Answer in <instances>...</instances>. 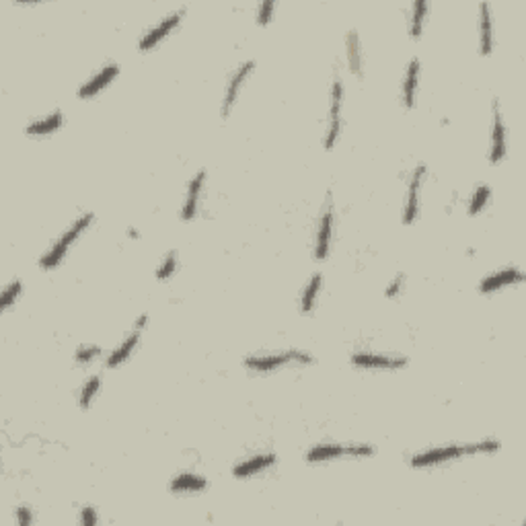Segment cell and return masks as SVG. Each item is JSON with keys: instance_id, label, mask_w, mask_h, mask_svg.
<instances>
[{"instance_id": "1", "label": "cell", "mask_w": 526, "mask_h": 526, "mask_svg": "<svg viewBox=\"0 0 526 526\" xmlns=\"http://www.w3.org/2000/svg\"><path fill=\"white\" fill-rule=\"evenodd\" d=\"M500 450L498 440H483V442H471V444H450L444 448H432L425 450L422 454H415L411 459V466L424 469V466H434L440 463H448L454 459H461L466 454H477V452H496Z\"/></svg>"}, {"instance_id": "2", "label": "cell", "mask_w": 526, "mask_h": 526, "mask_svg": "<svg viewBox=\"0 0 526 526\" xmlns=\"http://www.w3.org/2000/svg\"><path fill=\"white\" fill-rule=\"evenodd\" d=\"M93 218H95L93 212H84L81 218H77L74 224H72V226L62 235L60 239L54 243V247H50V251L41 257L40 259L41 269H54V267H58L62 259H64V255L68 253V249L72 247V243H74L82 233L91 226Z\"/></svg>"}, {"instance_id": "3", "label": "cell", "mask_w": 526, "mask_h": 526, "mask_svg": "<svg viewBox=\"0 0 526 526\" xmlns=\"http://www.w3.org/2000/svg\"><path fill=\"white\" fill-rule=\"evenodd\" d=\"M290 364L310 366L315 364V358L308 352H303V349H286V352H280V354L245 358V368H249L253 372H272V370H278V368Z\"/></svg>"}, {"instance_id": "4", "label": "cell", "mask_w": 526, "mask_h": 526, "mask_svg": "<svg viewBox=\"0 0 526 526\" xmlns=\"http://www.w3.org/2000/svg\"><path fill=\"white\" fill-rule=\"evenodd\" d=\"M342 105H344V84L340 81V77L333 81L331 86V105H329V118H327V132H325L323 146L325 150H333L335 142L342 134Z\"/></svg>"}, {"instance_id": "5", "label": "cell", "mask_w": 526, "mask_h": 526, "mask_svg": "<svg viewBox=\"0 0 526 526\" xmlns=\"http://www.w3.org/2000/svg\"><path fill=\"white\" fill-rule=\"evenodd\" d=\"M374 448L370 444H321L306 452V463H323L340 457H372Z\"/></svg>"}, {"instance_id": "6", "label": "cell", "mask_w": 526, "mask_h": 526, "mask_svg": "<svg viewBox=\"0 0 526 526\" xmlns=\"http://www.w3.org/2000/svg\"><path fill=\"white\" fill-rule=\"evenodd\" d=\"M493 109V118H491V142H489V162L498 164L506 159L508 142H506V123H504V116L500 111V101L493 99L491 103Z\"/></svg>"}, {"instance_id": "7", "label": "cell", "mask_w": 526, "mask_h": 526, "mask_svg": "<svg viewBox=\"0 0 526 526\" xmlns=\"http://www.w3.org/2000/svg\"><path fill=\"white\" fill-rule=\"evenodd\" d=\"M425 175H427V167L425 164H418L409 177V185H407V200H405L403 208V224L415 223L418 214H420V191H422V185H424Z\"/></svg>"}, {"instance_id": "8", "label": "cell", "mask_w": 526, "mask_h": 526, "mask_svg": "<svg viewBox=\"0 0 526 526\" xmlns=\"http://www.w3.org/2000/svg\"><path fill=\"white\" fill-rule=\"evenodd\" d=\"M253 70H255V62L253 60L243 62V64L235 70V74L228 79V84H226V91H224L223 99V118H228V116H230L235 103L239 99V93H241L243 84L247 82V79L251 77Z\"/></svg>"}, {"instance_id": "9", "label": "cell", "mask_w": 526, "mask_h": 526, "mask_svg": "<svg viewBox=\"0 0 526 526\" xmlns=\"http://www.w3.org/2000/svg\"><path fill=\"white\" fill-rule=\"evenodd\" d=\"M407 358L403 356H385V354H370V352H358L352 356V364L358 368H370V370H401L407 366Z\"/></svg>"}, {"instance_id": "10", "label": "cell", "mask_w": 526, "mask_h": 526, "mask_svg": "<svg viewBox=\"0 0 526 526\" xmlns=\"http://www.w3.org/2000/svg\"><path fill=\"white\" fill-rule=\"evenodd\" d=\"M183 15H185V11H183V9L181 11H175V13H171L169 17H164V19H162L157 27H152L150 31H146V33H144V38L140 40V45H138V47H140V52H148V50H152L159 41L164 40V38H167V35H169V33H171V31H173L179 23H181Z\"/></svg>"}, {"instance_id": "11", "label": "cell", "mask_w": 526, "mask_h": 526, "mask_svg": "<svg viewBox=\"0 0 526 526\" xmlns=\"http://www.w3.org/2000/svg\"><path fill=\"white\" fill-rule=\"evenodd\" d=\"M331 237H333V206L327 202L321 220H319V230H317V245H315V257L317 259H327L329 249H331Z\"/></svg>"}, {"instance_id": "12", "label": "cell", "mask_w": 526, "mask_h": 526, "mask_svg": "<svg viewBox=\"0 0 526 526\" xmlns=\"http://www.w3.org/2000/svg\"><path fill=\"white\" fill-rule=\"evenodd\" d=\"M120 74V64H107V66H103L101 70L93 77V79H89V81L82 84L81 89H79V97L81 99H91V97H95L99 91H103L109 82L113 81L116 77Z\"/></svg>"}, {"instance_id": "13", "label": "cell", "mask_w": 526, "mask_h": 526, "mask_svg": "<svg viewBox=\"0 0 526 526\" xmlns=\"http://www.w3.org/2000/svg\"><path fill=\"white\" fill-rule=\"evenodd\" d=\"M522 280H525V274H522L518 267H506V269H502V272H498V274L487 276L486 280H481L479 290H481L483 294H491V292H496V290H500V288L520 284Z\"/></svg>"}, {"instance_id": "14", "label": "cell", "mask_w": 526, "mask_h": 526, "mask_svg": "<svg viewBox=\"0 0 526 526\" xmlns=\"http://www.w3.org/2000/svg\"><path fill=\"white\" fill-rule=\"evenodd\" d=\"M203 181H206V171H200L191 177L189 181V187H187V198H185V203H183L181 210V220L189 223L196 218L198 214V203H200V196H202V187Z\"/></svg>"}, {"instance_id": "15", "label": "cell", "mask_w": 526, "mask_h": 526, "mask_svg": "<svg viewBox=\"0 0 526 526\" xmlns=\"http://www.w3.org/2000/svg\"><path fill=\"white\" fill-rule=\"evenodd\" d=\"M278 457L274 452H263V454H255L251 459H247L243 463L233 469V475L239 477V479H245V477H253L257 473H262L265 469H269L272 465H276Z\"/></svg>"}, {"instance_id": "16", "label": "cell", "mask_w": 526, "mask_h": 526, "mask_svg": "<svg viewBox=\"0 0 526 526\" xmlns=\"http://www.w3.org/2000/svg\"><path fill=\"white\" fill-rule=\"evenodd\" d=\"M345 56H347V64L354 77L362 79L364 74V60H362V43L358 38V31H349L345 35Z\"/></svg>"}, {"instance_id": "17", "label": "cell", "mask_w": 526, "mask_h": 526, "mask_svg": "<svg viewBox=\"0 0 526 526\" xmlns=\"http://www.w3.org/2000/svg\"><path fill=\"white\" fill-rule=\"evenodd\" d=\"M418 84H420V60L413 58L407 64V72H405L403 79V105L407 109H411L415 105Z\"/></svg>"}, {"instance_id": "18", "label": "cell", "mask_w": 526, "mask_h": 526, "mask_svg": "<svg viewBox=\"0 0 526 526\" xmlns=\"http://www.w3.org/2000/svg\"><path fill=\"white\" fill-rule=\"evenodd\" d=\"M140 329H134L125 340H123L122 344L118 345L111 354H109V358H107V368H116V366L123 364L130 356H132V352L136 349V345L140 342Z\"/></svg>"}, {"instance_id": "19", "label": "cell", "mask_w": 526, "mask_h": 526, "mask_svg": "<svg viewBox=\"0 0 526 526\" xmlns=\"http://www.w3.org/2000/svg\"><path fill=\"white\" fill-rule=\"evenodd\" d=\"M208 487L206 477L198 475V473H179L177 477H173V481L169 483V489L173 493H185V491H203Z\"/></svg>"}, {"instance_id": "20", "label": "cell", "mask_w": 526, "mask_h": 526, "mask_svg": "<svg viewBox=\"0 0 526 526\" xmlns=\"http://www.w3.org/2000/svg\"><path fill=\"white\" fill-rule=\"evenodd\" d=\"M62 122H64V116H62V111L58 109V111L45 116V118L40 120V122L29 123V125L25 128V132H27L29 136H45V134L56 132V130L62 125Z\"/></svg>"}, {"instance_id": "21", "label": "cell", "mask_w": 526, "mask_h": 526, "mask_svg": "<svg viewBox=\"0 0 526 526\" xmlns=\"http://www.w3.org/2000/svg\"><path fill=\"white\" fill-rule=\"evenodd\" d=\"M430 13V2H415L413 4V11H411V17H409V35L411 40H420L422 38V31H424L425 17Z\"/></svg>"}, {"instance_id": "22", "label": "cell", "mask_w": 526, "mask_h": 526, "mask_svg": "<svg viewBox=\"0 0 526 526\" xmlns=\"http://www.w3.org/2000/svg\"><path fill=\"white\" fill-rule=\"evenodd\" d=\"M493 52V17L489 4H481V54L489 56Z\"/></svg>"}, {"instance_id": "23", "label": "cell", "mask_w": 526, "mask_h": 526, "mask_svg": "<svg viewBox=\"0 0 526 526\" xmlns=\"http://www.w3.org/2000/svg\"><path fill=\"white\" fill-rule=\"evenodd\" d=\"M321 282H323V276L315 274L306 284L303 296H301V308H303L304 315H310L315 310V303H317V296H319V290H321Z\"/></svg>"}, {"instance_id": "24", "label": "cell", "mask_w": 526, "mask_h": 526, "mask_svg": "<svg viewBox=\"0 0 526 526\" xmlns=\"http://www.w3.org/2000/svg\"><path fill=\"white\" fill-rule=\"evenodd\" d=\"M489 198H491V189L489 185H479L473 196H471V202H469V214L471 216H477L479 212H483L487 203H489Z\"/></svg>"}, {"instance_id": "25", "label": "cell", "mask_w": 526, "mask_h": 526, "mask_svg": "<svg viewBox=\"0 0 526 526\" xmlns=\"http://www.w3.org/2000/svg\"><path fill=\"white\" fill-rule=\"evenodd\" d=\"M99 391H101V376H91L86 381V385L81 388L79 405H81L82 409H89L91 407V403L95 401V397L99 395Z\"/></svg>"}, {"instance_id": "26", "label": "cell", "mask_w": 526, "mask_h": 526, "mask_svg": "<svg viewBox=\"0 0 526 526\" xmlns=\"http://www.w3.org/2000/svg\"><path fill=\"white\" fill-rule=\"evenodd\" d=\"M175 269H177V251H169L161 262V265H159V269H157V280L167 282L175 274Z\"/></svg>"}, {"instance_id": "27", "label": "cell", "mask_w": 526, "mask_h": 526, "mask_svg": "<svg viewBox=\"0 0 526 526\" xmlns=\"http://www.w3.org/2000/svg\"><path fill=\"white\" fill-rule=\"evenodd\" d=\"M21 290H23V284H21V280H13V282L4 288L2 298H0V306H2V310H9V308H11V304L19 298Z\"/></svg>"}, {"instance_id": "28", "label": "cell", "mask_w": 526, "mask_h": 526, "mask_svg": "<svg viewBox=\"0 0 526 526\" xmlns=\"http://www.w3.org/2000/svg\"><path fill=\"white\" fill-rule=\"evenodd\" d=\"M101 354V349L97 347V345H81L79 349H77V362L79 364H91L97 356Z\"/></svg>"}, {"instance_id": "29", "label": "cell", "mask_w": 526, "mask_h": 526, "mask_svg": "<svg viewBox=\"0 0 526 526\" xmlns=\"http://www.w3.org/2000/svg\"><path fill=\"white\" fill-rule=\"evenodd\" d=\"M274 9H276L274 2H263V4H259V9H257V23L259 25H267L272 21Z\"/></svg>"}, {"instance_id": "30", "label": "cell", "mask_w": 526, "mask_h": 526, "mask_svg": "<svg viewBox=\"0 0 526 526\" xmlns=\"http://www.w3.org/2000/svg\"><path fill=\"white\" fill-rule=\"evenodd\" d=\"M403 286H405V276L403 274H399L393 282L388 284V288H386V298H397V296L401 294Z\"/></svg>"}, {"instance_id": "31", "label": "cell", "mask_w": 526, "mask_h": 526, "mask_svg": "<svg viewBox=\"0 0 526 526\" xmlns=\"http://www.w3.org/2000/svg\"><path fill=\"white\" fill-rule=\"evenodd\" d=\"M81 522H82V525H89V526H93V525H97V522H99V516H97L95 508H91V506L82 508V510H81Z\"/></svg>"}, {"instance_id": "32", "label": "cell", "mask_w": 526, "mask_h": 526, "mask_svg": "<svg viewBox=\"0 0 526 526\" xmlns=\"http://www.w3.org/2000/svg\"><path fill=\"white\" fill-rule=\"evenodd\" d=\"M17 522H19L21 526L31 525V522H33V512H31L27 506L17 508Z\"/></svg>"}, {"instance_id": "33", "label": "cell", "mask_w": 526, "mask_h": 526, "mask_svg": "<svg viewBox=\"0 0 526 526\" xmlns=\"http://www.w3.org/2000/svg\"><path fill=\"white\" fill-rule=\"evenodd\" d=\"M146 323H148V315L144 313V315H140V317H138V321H136V327H134V329H140V331H142V329L146 327Z\"/></svg>"}, {"instance_id": "34", "label": "cell", "mask_w": 526, "mask_h": 526, "mask_svg": "<svg viewBox=\"0 0 526 526\" xmlns=\"http://www.w3.org/2000/svg\"><path fill=\"white\" fill-rule=\"evenodd\" d=\"M128 235H130V237H134V239H138V230H136V228H130V230H128Z\"/></svg>"}]
</instances>
